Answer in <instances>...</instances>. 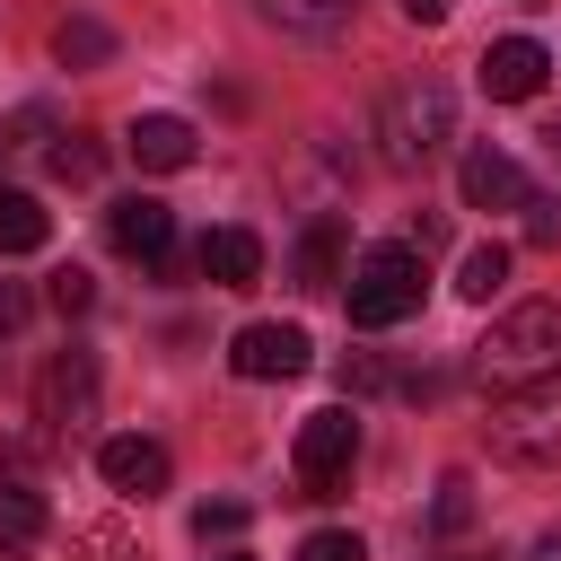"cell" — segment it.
I'll return each instance as SVG.
<instances>
[{
	"label": "cell",
	"mask_w": 561,
	"mask_h": 561,
	"mask_svg": "<svg viewBox=\"0 0 561 561\" xmlns=\"http://www.w3.org/2000/svg\"><path fill=\"white\" fill-rule=\"evenodd\" d=\"M473 377L491 394L561 377V298H517L508 316H491V333L473 342Z\"/></svg>",
	"instance_id": "cell-1"
},
{
	"label": "cell",
	"mask_w": 561,
	"mask_h": 561,
	"mask_svg": "<svg viewBox=\"0 0 561 561\" xmlns=\"http://www.w3.org/2000/svg\"><path fill=\"white\" fill-rule=\"evenodd\" d=\"M421 289H430V272H421V245H412V237H386V245H368V254L351 263V280H342V307H351V324H359V333H386V324L421 316Z\"/></svg>",
	"instance_id": "cell-2"
},
{
	"label": "cell",
	"mask_w": 561,
	"mask_h": 561,
	"mask_svg": "<svg viewBox=\"0 0 561 561\" xmlns=\"http://www.w3.org/2000/svg\"><path fill=\"white\" fill-rule=\"evenodd\" d=\"M377 140H386V167H430L447 140H456V96L438 79H403L386 105H377Z\"/></svg>",
	"instance_id": "cell-3"
},
{
	"label": "cell",
	"mask_w": 561,
	"mask_h": 561,
	"mask_svg": "<svg viewBox=\"0 0 561 561\" xmlns=\"http://www.w3.org/2000/svg\"><path fill=\"white\" fill-rule=\"evenodd\" d=\"M491 456H508V465H552L561 456V377H543V386H508V394H491Z\"/></svg>",
	"instance_id": "cell-4"
},
{
	"label": "cell",
	"mask_w": 561,
	"mask_h": 561,
	"mask_svg": "<svg viewBox=\"0 0 561 561\" xmlns=\"http://www.w3.org/2000/svg\"><path fill=\"white\" fill-rule=\"evenodd\" d=\"M289 465H298V500H333V491L351 482V465H359V412H351V403L307 412V421H298Z\"/></svg>",
	"instance_id": "cell-5"
},
{
	"label": "cell",
	"mask_w": 561,
	"mask_h": 561,
	"mask_svg": "<svg viewBox=\"0 0 561 561\" xmlns=\"http://www.w3.org/2000/svg\"><path fill=\"white\" fill-rule=\"evenodd\" d=\"M35 421L53 438H88L96 430V359L88 351H53L35 377Z\"/></svg>",
	"instance_id": "cell-6"
},
{
	"label": "cell",
	"mask_w": 561,
	"mask_h": 561,
	"mask_svg": "<svg viewBox=\"0 0 561 561\" xmlns=\"http://www.w3.org/2000/svg\"><path fill=\"white\" fill-rule=\"evenodd\" d=\"M307 359H316V342H307L298 324H280V316L237 324V342H228V368L254 377V386H272V377H307Z\"/></svg>",
	"instance_id": "cell-7"
},
{
	"label": "cell",
	"mask_w": 561,
	"mask_h": 561,
	"mask_svg": "<svg viewBox=\"0 0 561 561\" xmlns=\"http://www.w3.org/2000/svg\"><path fill=\"white\" fill-rule=\"evenodd\" d=\"M543 70H552V53H543L535 35H500V44H482V61H473L482 96H500V105H526V96L543 88Z\"/></svg>",
	"instance_id": "cell-8"
},
{
	"label": "cell",
	"mask_w": 561,
	"mask_h": 561,
	"mask_svg": "<svg viewBox=\"0 0 561 561\" xmlns=\"http://www.w3.org/2000/svg\"><path fill=\"white\" fill-rule=\"evenodd\" d=\"M105 237H114V254H131V263H167L175 254V210L167 202H149V193H123L114 210H105Z\"/></svg>",
	"instance_id": "cell-9"
},
{
	"label": "cell",
	"mask_w": 561,
	"mask_h": 561,
	"mask_svg": "<svg viewBox=\"0 0 561 561\" xmlns=\"http://www.w3.org/2000/svg\"><path fill=\"white\" fill-rule=\"evenodd\" d=\"M96 473H105V491H123V500H158V491L175 482V456H167L158 438H105V447H96Z\"/></svg>",
	"instance_id": "cell-10"
},
{
	"label": "cell",
	"mask_w": 561,
	"mask_h": 561,
	"mask_svg": "<svg viewBox=\"0 0 561 561\" xmlns=\"http://www.w3.org/2000/svg\"><path fill=\"white\" fill-rule=\"evenodd\" d=\"M123 149H131V167H149V175H184V167L202 158V131H193L184 114H131Z\"/></svg>",
	"instance_id": "cell-11"
},
{
	"label": "cell",
	"mask_w": 561,
	"mask_h": 561,
	"mask_svg": "<svg viewBox=\"0 0 561 561\" xmlns=\"http://www.w3.org/2000/svg\"><path fill=\"white\" fill-rule=\"evenodd\" d=\"M44 535H53L44 491H35L26 473H9V465H0V561H35V552H44Z\"/></svg>",
	"instance_id": "cell-12"
},
{
	"label": "cell",
	"mask_w": 561,
	"mask_h": 561,
	"mask_svg": "<svg viewBox=\"0 0 561 561\" xmlns=\"http://www.w3.org/2000/svg\"><path fill=\"white\" fill-rule=\"evenodd\" d=\"M456 184H465V210H526V175L508 149H465Z\"/></svg>",
	"instance_id": "cell-13"
},
{
	"label": "cell",
	"mask_w": 561,
	"mask_h": 561,
	"mask_svg": "<svg viewBox=\"0 0 561 561\" xmlns=\"http://www.w3.org/2000/svg\"><path fill=\"white\" fill-rule=\"evenodd\" d=\"M193 263H202L219 289H254V280H263V237H254V228H210V237L193 245Z\"/></svg>",
	"instance_id": "cell-14"
},
{
	"label": "cell",
	"mask_w": 561,
	"mask_h": 561,
	"mask_svg": "<svg viewBox=\"0 0 561 561\" xmlns=\"http://www.w3.org/2000/svg\"><path fill=\"white\" fill-rule=\"evenodd\" d=\"M342 237H351V228H342V210H316V219H307V237H298V289H316V298H324V289H342V280H351V272H342Z\"/></svg>",
	"instance_id": "cell-15"
},
{
	"label": "cell",
	"mask_w": 561,
	"mask_h": 561,
	"mask_svg": "<svg viewBox=\"0 0 561 561\" xmlns=\"http://www.w3.org/2000/svg\"><path fill=\"white\" fill-rule=\"evenodd\" d=\"M53 245V210L18 184H0V254H44Z\"/></svg>",
	"instance_id": "cell-16"
},
{
	"label": "cell",
	"mask_w": 561,
	"mask_h": 561,
	"mask_svg": "<svg viewBox=\"0 0 561 561\" xmlns=\"http://www.w3.org/2000/svg\"><path fill=\"white\" fill-rule=\"evenodd\" d=\"M508 289V245L500 237H482V245H465V263H456V298H473V307H491Z\"/></svg>",
	"instance_id": "cell-17"
},
{
	"label": "cell",
	"mask_w": 561,
	"mask_h": 561,
	"mask_svg": "<svg viewBox=\"0 0 561 561\" xmlns=\"http://www.w3.org/2000/svg\"><path fill=\"white\" fill-rule=\"evenodd\" d=\"M254 9H263L272 26H289V35H342L359 0H254Z\"/></svg>",
	"instance_id": "cell-18"
},
{
	"label": "cell",
	"mask_w": 561,
	"mask_h": 561,
	"mask_svg": "<svg viewBox=\"0 0 561 561\" xmlns=\"http://www.w3.org/2000/svg\"><path fill=\"white\" fill-rule=\"evenodd\" d=\"M53 53H61L70 70H96V61H114V26H105V18H61V26H53Z\"/></svg>",
	"instance_id": "cell-19"
},
{
	"label": "cell",
	"mask_w": 561,
	"mask_h": 561,
	"mask_svg": "<svg viewBox=\"0 0 561 561\" xmlns=\"http://www.w3.org/2000/svg\"><path fill=\"white\" fill-rule=\"evenodd\" d=\"M430 526H438V535H465V526H473V473H447V482H438Z\"/></svg>",
	"instance_id": "cell-20"
},
{
	"label": "cell",
	"mask_w": 561,
	"mask_h": 561,
	"mask_svg": "<svg viewBox=\"0 0 561 561\" xmlns=\"http://www.w3.org/2000/svg\"><path fill=\"white\" fill-rule=\"evenodd\" d=\"M53 175H61V184H96V175H105V149H96V140H79V131H61Z\"/></svg>",
	"instance_id": "cell-21"
},
{
	"label": "cell",
	"mask_w": 561,
	"mask_h": 561,
	"mask_svg": "<svg viewBox=\"0 0 561 561\" xmlns=\"http://www.w3.org/2000/svg\"><path fill=\"white\" fill-rule=\"evenodd\" d=\"M298 561H368V543H359L351 526H316V535L298 543Z\"/></svg>",
	"instance_id": "cell-22"
},
{
	"label": "cell",
	"mask_w": 561,
	"mask_h": 561,
	"mask_svg": "<svg viewBox=\"0 0 561 561\" xmlns=\"http://www.w3.org/2000/svg\"><path fill=\"white\" fill-rule=\"evenodd\" d=\"M44 298H53V307H61V316H88V307H96V280H88V272H79V263H61V272H53V289H44Z\"/></svg>",
	"instance_id": "cell-23"
},
{
	"label": "cell",
	"mask_w": 561,
	"mask_h": 561,
	"mask_svg": "<svg viewBox=\"0 0 561 561\" xmlns=\"http://www.w3.org/2000/svg\"><path fill=\"white\" fill-rule=\"evenodd\" d=\"M193 535L210 543V535H245V500H202L193 508Z\"/></svg>",
	"instance_id": "cell-24"
},
{
	"label": "cell",
	"mask_w": 561,
	"mask_h": 561,
	"mask_svg": "<svg viewBox=\"0 0 561 561\" xmlns=\"http://www.w3.org/2000/svg\"><path fill=\"white\" fill-rule=\"evenodd\" d=\"M526 245H561V202L552 193H526Z\"/></svg>",
	"instance_id": "cell-25"
},
{
	"label": "cell",
	"mask_w": 561,
	"mask_h": 561,
	"mask_svg": "<svg viewBox=\"0 0 561 561\" xmlns=\"http://www.w3.org/2000/svg\"><path fill=\"white\" fill-rule=\"evenodd\" d=\"M447 9H456V0H403V18H412V26H447Z\"/></svg>",
	"instance_id": "cell-26"
},
{
	"label": "cell",
	"mask_w": 561,
	"mask_h": 561,
	"mask_svg": "<svg viewBox=\"0 0 561 561\" xmlns=\"http://www.w3.org/2000/svg\"><path fill=\"white\" fill-rule=\"evenodd\" d=\"M26 324V289H0V333H18Z\"/></svg>",
	"instance_id": "cell-27"
},
{
	"label": "cell",
	"mask_w": 561,
	"mask_h": 561,
	"mask_svg": "<svg viewBox=\"0 0 561 561\" xmlns=\"http://www.w3.org/2000/svg\"><path fill=\"white\" fill-rule=\"evenodd\" d=\"M535 561H561V535H543V543H535Z\"/></svg>",
	"instance_id": "cell-28"
},
{
	"label": "cell",
	"mask_w": 561,
	"mask_h": 561,
	"mask_svg": "<svg viewBox=\"0 0 561 561\" xmlns=\"http://www.w3.org/2000/svg\"><path fill=\"white\" fill-rule=\"evenodd\" d=\"M9 158H18V140H9V123H0V167H9Z\"/></svg>",
	"instance_id": "cell-29"
},
{
	"label": "cell",
	"mask_w": 561,
	"mask_h": 561,
	"mask_svg": "<svg viewBox=\"0 0 561 561\" xmlns=\"http://www.w3.org/2000/svg\"><path fill=\"white\" fill-rule=\"evenodd\" d=\"M447 561H491V552H447Z\"/></svg>",
	"instance_id": "cell-30"
},
{
	"label": "cell",
	"mask_w": 561,
	"mask_h": 561,
	"mask_svg": "<svg viewBox=\"0 0 561 561\" xmlns=\"http://www.w3.org/2000/svg\"><path fill=\"white\" fill-rule=\"evenodd\" d=\"M219 561H245V552H219Z\"/></svg>",
	"instance_id": "cell-31"
},
{
	"label": "cell",
	"mask_w": 561,
	"mask_h": 561,
	"mask_svg": "<svg viewBox=\"0 0 561 561\" xmlns=\"http://www.w3.org/2000/svg\"><path fill=\"white\" fill-rule=\"evenodd\" d=\"M526 9H543V0H526Z\"/></svg>",
	"instance_id": "cell-32"
}]
</instances>
